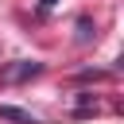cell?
I'll list each match as a JSON object with an SVG mask.
<instances>
[{"label":"cell","mask_w":124,"mask_h":124,"mask_svg":"<svg viewBox=\"0 0 124 124\" xmlns=\"http://www.w3.org/2000/svg\"><path fill=\"white\" fill-rule=\"evenodd\" d=\"M39 74H43V62H16V66L8 70L12 81H27V78H39Z\"/></svg>","instance_id":"cell-2"},{"label":"cell","mask_w":124,"mask_h":124,"mask_svg":"<svg viewBox=\"0 0 124 124\" xmlns=\"http://www.w3.org/2000/svg\"><path fill=\"white\" fill-rule=\"evenodd\" d=\"M105 78H112V70H81L78 74V81H105Z\"/></svg>","instance_id":"cell-4"},{"label":"cell","mask_w":124,"mask_h":124,"mask_svg":"<svg viewBox=\"0 0 124 124\" xmlns=\"http://www.w3.org/2000/svg\"><path fill=\"white\" fill-rule=\"evenodd\" d=\"M93 39V23H89V16H81L78 19V43H89Z\"/></svg>","instance_id":"cell-3"},{"label":"cell","mask_w":124,"mask_h":124,"mask_svg":"<svg viewBox=\"0 0 124 124\" xmlns=\"http://www.w3.org/2000/svg\"><path fill=\"white\" fill-rule=\"evenodd\" d=\"M0 120L4 124H39L27 108H19V105H0Z\"/></svg>","instance_id":"cell-1"},{"label":"cell","mask_w":124,"mask_h":124,"mask_svg":"<svg viewBox=\"0 0 124 124\" xmlns=\"http://www.w3.org/2000/svg\"><path fill=\"white\" fill-rule=\"evenodd\" d=\"M54 4H58V0H39V8H43V12H50Z\"/></svg>","instance_id":"cell-5"}]
</instances>
